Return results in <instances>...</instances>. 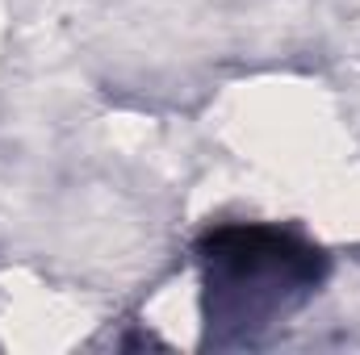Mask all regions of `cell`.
Returning a JSON list of instances; mask_svg holds the SVG:
<instances>
[{
	"mask_svg": "<svg viewBox=\"0 0 360 355\" xmlns=\"http://www.w3.org/2000/svg\"><path fill=\"white\" fill-rule=\"evenodd\" d=\"M205 309L214 322H264L297 305L319 280L323 255L269 226H222L201 239Z\"/></svg>",
	"mask_w": 360,
	"mask_h": 355,
	"instance_id": "obj_1",
	"label": "cell"
}]
</instances>
